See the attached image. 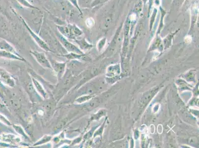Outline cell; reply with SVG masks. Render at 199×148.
<instances>
[{
    "instance_id": "3",
    "label": "cell",
    "mask_w": 199,
    "mask_h": 148,
    "mask_svg": "<svg viewBox=\"0 0 199 148\" xmlns=\"http://www.w3.org/2000/svg\"><path fill=\"white\" fill-rule=\"evenodd\" d=\"M33 82H34V85L35 86V88H37V90L38 91V92H39V93H40L41 94L42 96H43L44 98H45L46 96V93L45 92L42 87L41 84L37 81L35 80L34 79H33Z\"/></svg>"
},
{
    "instance_id": "1",
    "label": "cell",
    "mask_w": 199,
    "mask_h": 148,
    "mask_svg": "<svg viewBox=\"0 0 199 148\" xmlns=\"http://www.w3.org/2000/svg\"><path fill=\"white\" fill-rule=\"evenodd\" d=\"M34 56L35 57L37 61L39 64L41 65L43 67L52 69V65L48 61V59L46 58L44 54L43 53H32Z\"/></svg>"
},
{
    "instance_id": "4",
    "label": "cell",
    "mask_w": 199,
    "mask_h": 148,
    "mask_svg": "<svg viewBox=\"0 0 199 148\" xmlns=\"http://www.w3.org/2000/svg\"><path fill=\"white\" fill-rule=\"evenodd\" d=\"M101 2H105L107 1L108 0H100Z\"/></svg>"
},
{
    "instance_id": "2",
    "label": "cell",
    "mask_w": 199,
    "mask_h": 148,
    "mask_svg": "<svg viewBox=\"0 0 199 148\" xmlns=\"http://www.w3.org/2000/svg\"><path fill=\"white\" fill-rule=\"evenodd\" d=\"M66 67L65 63H54L53 68H54L55 71L59 76H62L63 74L64 69Z\"/></svg>"
}]
</instances>
